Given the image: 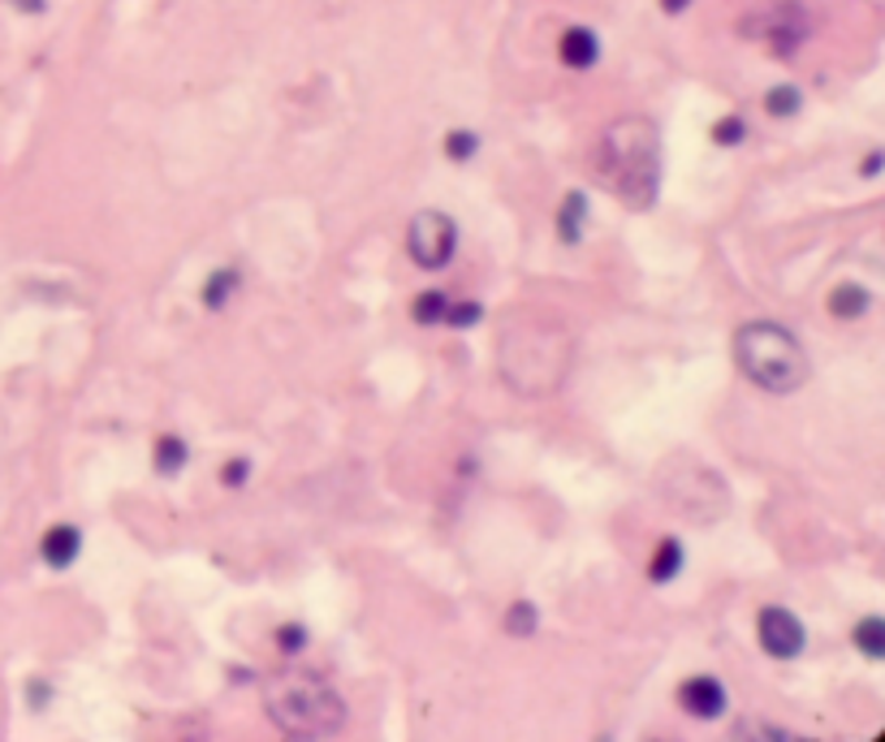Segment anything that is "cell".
<instances>
[{
    "label": "cell",
    "instance_id": "cell-24",
    "mask_svg": "<svg viewBox=\"0 0 885 742\" xmlns=\"http://www.w3.org/2000/svg\"><path fill=\"white\" fill-rule=\"evenodd\" d=\"M242 479H246V463H242V458H234V463H225V470H221V484L238 488Z\"/></svg>",
    "mask_w": 885,
    "mask_h": 742
},
{
    "label": "cell",
    "instance_id": "cell-1",
    "mask_svg": "<svg viewBox=\"0 0 885 742\" xmlns=\"http://www.w3.org/2000/svg\"><path fill=\"white\" fill-rule=\"evenodd\" d=\"M601 177L618 191L627 207H648L661 186V139L644 118H622L604 130Z\"/></svg>",
    "mask_w": 885,
    "mask_h": 742
},
{
    "label": "cell",
    "instance_id": "cell-26",
    "mask_svg": "<svg viewBox=\"0 0 885 742\" xmlns=\"http://www.w3.org/2000/svg\"><path fill=\"white\" fill-rule=\"evenodd\" d=\"M686 4H691V0H661V9H665V13H683Z\"/></svg>",
    "mask_w": 885,
    "mask_h": 742
},
{
    "label": "cell",
    "instance_id": "cell-21",
    "mask_svg": "<svg viewBox=\"0 0 885 742\" xmlns=\"http://www.w3.org/2000/svg\"><path fill=\"white\" fill-rule=\"evenodd\" d=\"M480 315H484L480 303H449V307H445V324H449V328H471Z\"/></svg>",
    "mask_w": 885,
    "mask_h": 742
},
{
    "label": "cell",
    "instance_id": "cell-25",
    "mask_svg": "<svg viewBox=\"0 0 885 742\" xmlns=\"http://www.w3.org/2000/svg\"><path fill=\"white\" fill-rule=\"evenodd\" d=\"M882 173V152H868V160H864V177H877Z\"/></svg>",
    "mask_w": 885,
    "mask_h": 742
},
{
    "label": "cell",
    "instance_id": "cell-19",
    "mask_svg": "<svg viewBox=\"0 0 885 742\" xmlns=\"http://www.w3.org/2000/svg\"><path fill=\"white\" fill-rule=\"evenodd\" d=\"M536 626H540V618H536V604H531V600H519V604L506 613V630H510L515 639H531Z\"/></svg>",
    "mask_w": 885,
    "mask_h": 742
},
{
    "label": "cell",
    "instance_id": "cell-4",
    "mask_svg": "<svg viewBox=\"0 0 885 742\" xmlns=\"http://www.w3.org/2000/svg\"><path fill=\"white\" fill-rule=\"evenodd\" d=\"M566 363H570V342L562 328H515L510 337H501V376L527 397L558 389Z\"/></svg>",
    "mask_w": 885,
    "mask_h": 742
},
{
    "label": "cell",
    "instance_id": "cell-17",
    "mask_svg": "<svg viewBox=\"0 0 885 742\" xmlns=\"http://www.w3.org/2000/svg\"><path fill=\"white\" fill-rule=\"evenodd\" d=\"M186 467V440L182 436H161L156 440V470L161 475H177Z\"/></svg>",
    "mask_w": 885,
    "mask_h": 742
},
{
    "label": "cell",
    "instance_id": "cell-15",
    "mask_svg": "<svg viewBox=\"0 0 885 742\" xmlns=\"http://www.w3.org/2000/svg\"><path fill=\"white\" fill-rule=\"evenodd\" d=\"M234 289H238V273H234V268H221V273L207 276V285H203V303L216 312V307H225V303L234 298Z\"/></svg>",
    "mask_w": 885,
    "mask_h": 742
},
{
    "label": "cell",
    "instance_id": "cell-8",
    "mask_svg": "<svg viewBox=\"0 0 885 742\" xmlns=\"http://www.w3.org/2000/svg\"><path fill=\"white\" fill-rule=\"evenodd\" d=\"M679 700H683V708L691 716L713 721V716H722L725 712V687L718 678H691V682H683Z\"/></svg>",
    "mask_w": 885,
    "mask_h": 742
},
{
    "label": "cell",
    "instance_id": "cell-23",
    "mask_svg": "<svg viewBox=\"0 0 885 742\" xmlns=\"http://www.w3.org/2000/svg\"><path fill=\"white\" fill-rule=\"evenodd\" d=\"M277 643H282V652H303L307 630H303V626H282V630H277Z\"/></svg>",
    "mask_w": 885,
    "mask_h": 742
},
{
    "label": "cell",
    "instance_id": "cell-27",
    "mask_svg": "<svg viewBox=\"0 0 885 742\" xmlns=\"http://www.w3.org/2000/svg\"><path fill=\"white\" fill-rule=\"evenodd\" d=\"M13 4H18V9H27V13H40V9H43V0H13Z\"/></svg>",
    "mask_w": 885,
    "mask_h": 742
},
{
    "label": "cell",
    "instance_id": "cell-5",
    "mask_svg": "<svg viewBox=\"0 0 885 742\" xmlns=\"http://www.w3.org/2000/svg\"><path fill=\"white\" fill-rule=\"evenodd\" d=\"M406 246H410V260L419 268H445L454 246H458V230L445 212H419L406 230Z\"/></svg>",
    "mask_w": 885,
    "mask_h": 742
},
{
    "label": "cell",
    "instance_id": "cell-11",
    "mask_svg": "<svg viewBox=\"0 0 885 742\" xmlns=\"http://www.w3.org/2000/svg\"><path fill=\"white\" fill-rule=\"evenodd\" d=\"M583 221H588V195H566L562 203V216H558V234L562 242H579L583 237Z\"/></svg>",
    "mask_w": 885,
    "mask_h": 742
},
{
    "label": "cell",
    "instance_id": "cell-3",
    "mask_svg": "<svg viewBox=\"0 0 885 742\" xmlns=\"http://www.w3.org/2000/svg\"><path fill=\"white\" fill-rule=\"evenodd\" d=\"M734 354H739L743 376L769 393H795L807 380L804 346L782 324H769V319L743 324L734 337Z\"/></svg>",
    "mask_w": 885,
    "mask_h": 742
},
{
    "label": "cell",
    "instance_id": "cell-13",
    "mask_svg": "<svg viewBox=\"0 0 885 742\" xmlns=\"http://www.w3.org/2000/svg\"><path fill=\"white\" fill-rule=\"evenodd\" d=\"M830 312L838 315V319L864 315L868 312V289H864V285H838V289L830 294Z\"/></svg>",
    "mask_w": 885,
    "mask_h": 742
},
{
    "label": "cell",
    "instance_id": "cell-6",
    "mask_svg": "<svg viewBox=\"0 0 885 742\" xmlns=\"http://www.w3.org/2000/svg\"><path fill=\"white\" fill-rule=\"evenodd\" d=\"M747 35H756V40H769V48L777 52V57H791L800 43L807 40V31H812V22H807V13L800 4H773L769 13H761L756 22H747L743 27Z\"/></svg>",
    "mask_w": 885,
    "mask_h": 742
},
{
    "label": "cell",
    "instance_id": "cell-14",
    "mask_svg": "<svg viewBox=\"0 0 885 742\" xmlns=\"http://www.w3.org/2000/svg\"><path fill=\"white\" fill-rule=\"evenodd\" d=\"M445 307H449V294H441V289H424V294L415 298L410 315H415V324L437 328V324H445Z\"/></svg>",
    "mask_w": 885,
    "mask_h": 742
},
{
    "label": "cell",
    "instance_id": "cell-9",
    "mask_svg": "<svg viewBox=\"0 0 885 742\" xmlns=\"http://www.w3.org/2000/svg\"><path fill=\"white\" fill-rule=\"evenodd\" d=\"M79 548H82L79 527H52V531L43 536V561H48L52 570H65V566L79 561Z\"/></svg>",
    "mask_w": 885,
    "mask_h": 742
},
{
    "label": "cell",
    "instance_id": "cell-10",
    "mask_svg": "<svg viewBox=\"0 0 885 742\" xmlns=\"http://www.w3.org/2000/svg\"><path fill=\"white\" fill-rule=\"evenodd\" d=\"M597 57H601V43L592 31H583V27H574V31H566L562 35V61L566 65H574V70H588V65H597Z\"/></svg>",
    "mask_w": 885,
    "mask_h": 742
},
{
    "label": "cell",
    "instance_id": "cell-12",
    "mask_svg": "<svg viewBox=\"0 0 885 742\" xmlns=\"http://www.w3.org/2000/svg\"><path fill=\"white\" fill-rule=\"evenodd\" d=\"M679 570H683V545H679V540H665V545L657 548L652 566H648V579H652V583H670Z\"/></svg>",
    "mask_w": 885,
    "mask_h": 742
},
{
    "label": "cell",
    "instance_id": "cell-22",
    "mask_svg": "<svg viewBox=\"0 0 885 742\" xmlns=\"http://www.w3.org/2000/svg\"><path fill=\"white\" fill-rule=\"evenodd\" d=\"M476 148H480V139H476V134H467V130H454V134L445 139V152H449V160H471V156H476Z\"/></svg>",
    "mask_w": 885,
    "mask_h": 742
},
{
    "label": "cell",
    "instance_id": "cell-20",
    "mask_svg": "<svg viewBox=\"0 0 885 742\" xmlns=\"http://www.w3.org/2000/svg\"><path fill=\"white\" fill-rule=\"evenodd\" d=\"M743 139H747V121L722 118L713 125V143H722V148H734V143H743Z\"/></svg>",
    "mask_w": 885,
    "mask_h": 742
},
{
    "label": "cell",
    "instance_id": "cell-2",
    "mask_svg": "<svg viewBox=\"0 0 885 742\" xmlns=\"http://www.w3.org/2000/svg\"><path fill=\"white\" fill-rule=\"evenodd\" d=\"M264 708L273 725L294 739H324L346 725V703L321 673H273L264 682Z\"/></svg>",
    "mask_w": 885,
    "mask_h": 742
},
{
    "label": "cell",
    "instance_id": "cell-16",
    "mask_svg": "<svg viewBox=\"0 0 885 742\" xmlns=\"http://www.w3.org/2000/svg\"><path fill=\"white\" fill-rule=\"evenodd\" d=\"M855 643H859V652H864V657L882 661V657H885V622H882V618H864V622L855 626Z\"/></svg>",
    "mask_w": 885,
    "mask_h": 742
},
{
    "label": "cell",
    "instance_id": "cell-7",
    "mask_svg": "<svg viewBox=\"0 0 885 742\" xmlns=\"http://www.w3.org/2000/svg\"><path fill=\"white\" fill-rule=\"evenodd\" d=\"M756 634H761V648L777 661H791L804 652V626L791 609H761V622H756Z\"/></svg>",
    "mask_w": 885,
    "mask_h": 742
},
{
    "label": "cell",
    "instance_id": "cell-18",
    "mask_svg": "<svg viewBox=\"0 0 885 742\" xmlns=\"http://www.w3.org/2000/svg\"><path fill=\"white\" fill-rule=\"evenodd\" d=\"M765 109L773 118H795V113L804 109V95H800L795 87H773L765 95Z\"/></svg>",
    "mask_w": 885,
    "mask_h": 742
}]
</instances>
